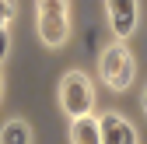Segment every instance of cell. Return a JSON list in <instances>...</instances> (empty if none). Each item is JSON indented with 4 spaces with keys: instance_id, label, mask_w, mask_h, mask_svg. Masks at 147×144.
<instances>
[{
    "instance_id": "cell-1",
    "label": "cell",
    "mask_w": 147,
    "mask_h": 144,
    "mask_svg": "<svg viewBox=\"0 0 147 144\" xmlns=\"http://www.w3.org/2000/svg\"><path fill=\"white\" fill-rule=\"evenodd\" d=\"M39 32L46 46L67 39V0H39Z\"/></svg>"
},
{
    "instance_id": "cell-2",
    "label": "cell",
    "mask_w": 147,
    "mask_h": 144,
    "mask_svg": "<svg viewBox=\"0 0 147 144\" xmlns=\"http://www.w3.org/2000/svg\"><path fill=\"white\" fill-rule=\"evenodd\" d=\"M63 105H67V113L77 120V116H88L91 109V84L84 74H67L63 77Z\"/></svg>"
},
{
    "instance_id": "cell-3",
    "label": "cell",
    "mask_w": 147,
    "mask_h": 144,
    "mask_svg": "<svg viewBox=\"0 0 147 144\" xmlns=\"http://www.w3.org/2000/svg\"><path fill=\"white\" fill-rule=\"evenodd\" d=\"M102 74H105V81L112 88H126L133 81V60H130V53H126V49H109L102 56Z\"/></svg>"
},
{
    "instance_id": "cell-4",
    "label": "cell",
    "mask_w": 147,
    "mask_h": 144,
    "mask_svg": "<svg viewBox=\"0 0 147 144\" xmlns=\"http://www.w3.org/2000/svg\"><path fill=\"white\" fill-rule=\"evenodd\" d=\"M98 127H102V144H137L133 127L123 116H102Z\"/></svg>"
},
{
    "instance_id": "cell-5",
    "label": "cell",
    "mask_w": 147,
    "mask_h": 144,
    "mask_svg": "<svg viewBox=\"0 0 147 144\" xmlns=\"http://www.w3.org/2000/svg\"><path fill=\"white\" fill-rule=\"evenodd\" d=\"M109 14L116 35H130L137 28V0H109Z\"/></svg>"
},
{
    "instance_id": "cell-6",
    "label": "cell",
    "mask_w": 147,
    "mask_h": 144,
    "mask_svg": "<svg viewBox=\"0 0 147 144\" xmlns=\"http://www.w3.org/2000/svg\"><path fill=\"white\" fill-rule=\"evenodd\" d=\"M70 141H74V144H102V127H98V120L77 116L74 127H70Z\"/></svg>"
},
{
    "instance_id": "cell-7",
    "label": "cell",
    "mask_w": 147,
    "mask_h": 144,
    "mask_svg": "<svg viewBox=\"0 0 147 144\" xmlns=\"http://www.w3.org/2000/svg\"><path fill=\"white\" fill-rule=\"evenodd\" d=\"M4 144H28V127L25 123H7L4 127Z\"/></svg>"
},
{
    "instance_id": "cell-8",
    "label": "cell",
    "mask_w": 147,
    "mask_h": 144,
    "mask_svg": "<svg viewBox=\"0 0 147 144\" xmlns=\"http://www.w3.org/2000/svg\"><path fill=\"white\" fill-rule=\"evenodd\" d=\"M0 11H4V18H0V21L7 25V21H11V14H14V4H11V0H4V4H0Z\"/></svg>"
},
{
    "instance_id": "cell-9",
    "label": "cell",
    "mask_w": 147,
    "mask_h": 144,
    "mask_svg": "<svg viewBox=\"0 0 147 144\" xmlns=\"http://www.w3.org/2000/svg\"><path fill=\"white\" fill-rule=\"evenodd\" d=\"M144 109H147V95H144Z\"/></svg>"
}]
</instances>
